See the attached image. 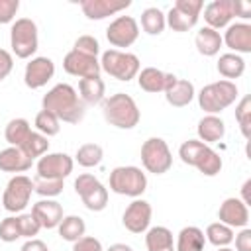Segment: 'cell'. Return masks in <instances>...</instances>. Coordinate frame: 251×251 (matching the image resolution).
I'll use <instances>...</instances> for the list:
<instances>
[{
    "label": "cell",
    "instance_id": "obj_1",
    "mask_svg": "<svg viewBox=\"0 0 251 251\" xmlns=\"http://www.w3.org/2000/svg\"><path fill=\"white\" fill-rule=\"evenodd\" d=\"M41 104H43V110L55 114L59 120L69 122V124H76L84 116V102L78 98L76 90L67 82L55 84L43 96Z\"/></svg>",
    "mask_w": 251,
    "mask_h": 251
},
{
    "label": "cell",
    "instance_id": "obj_2",
    "mask_svg": "<svg viewBox=\"0 0 251 251\" xmlns=\"http://www.w3.org/2000/svg\"><path fill=\"white\" fill-rule=\"evenodd\" d=\"M102 112L108 124L120 127V129H131L137 126L141 114L135 104V100L126 92H116L110 98L104 100Z\"/></svg>",
    "mask_w": 251,
    "mask_h": 251
},
{
    "label": "cell",
    "instance_id": "obj_3",
    "mask_svg": "<svg viewBox=\"0 0 251 251\" xmlns=\"http://www.w3.org/2000/svg\"><path fill=\"white\" fill-rule=\"evenodd\" d=\"M178 155L182 159V163L186 165H192L196 167L200 173L208 175V176H214L222 171V157L210 149L206 143L198 141V139H188L180 145L178 149Z\"/></svg>",
    "mask_w": 251,
    "mask_h": 251
},
{
    "label": "cell",
    "instance_id": "obj_4",
    "mask_svg": "<svg viewBox=\"0 0 251 251\" xmlns=\"http://www.w3.org/2000/svg\"><path fill=\"white\" fill-rule=\"evenodd\" d=\"M237 98V86L231 80H218L206 84L198 94V104L208 114H216L227 108Z\"/></svg>",
    "mask_w": 251,
    "mask_h": 251
},
{
    "label": "cell",
    "instance_id": "obj_5",
    "mask_svg": "<svg viewBox=\"0 0 251 251\" xmlns=\"http://www.w3.org/2000/svg\"><path fill=\"white\" fill-rule=\"evenodd\" d=\"M100 69H104L110 76L118 80H131L139 73V59L137 55L127 53V51L108 49L102 53Z\"/></svg>",
    "mask_w": 251,
    "mask_h": 251
},
{
    "label": "cell",
    "instance_id": "obj_6",
    "mask_svg": "<svg viewBox=\"0 0 251 251\" xmlns=\"http://www.w3.org/2000/svg\"><path fill=\"white\" fill-rule=\"evenodd\" d=\"M110 188L118 194L126 196H141L147 188V176L141 169L127 165V167H116L110 173Z\"/></svg>",
    "mask_w": 251,
    "mask_h": 251
},
{
    "label": "cell",
    "instance_id": "obj_7",
    "mask_svg": "<svg viewBox=\"0 0 251 251\" xmlns=\"http://www.w3.org/2000/svg\"><path fill=\"white\" fill-rule=\"evenodd\" d=\"M10 43L18 57L27 59L37 49V25L31 18H18L10 29Z\"/></svg>",
    "mask_w": 251,
    "mask_h": 251
},
{
    "label": "cell",
    "instance_id": "obj_8",
    "mask_svg": "<svg viewBox=\"0 0 251 251\" xmlns=\"http://www.w3.org/2000/svg\"><path fill=\"white\" fill-rule=\"evenodd\" d=\"M141 163L149 173L163 175L173 165V155L165 139L161 137H149L141 145Z\"/></svg>",
    "mask_w": 251,
    "mask_h": 251
},
{
    "label": "cell",
    "instance_id": "obj_9",
    "mask_svg": "<svg viewBox=\"0 0 251 251\" xmlns=\"http://www.w3.org/2000/svg\"><path fill=\"white\" fill-rule=\"evenodd\" d=\"M75 190L80 196V200L84 202V206L92 212H100L106 208L108 204V190L106 186L92 175L82 173L78 175V178L75 180Z\"/></svg>",
    "mask_w": 251,
    "mask_h": 251
},
{
    "label": "cell",
    "instance_id": "obj_10",
    "mask_svg": "<svg viewBox=\"0 0 251 251\" xmlns=\"http://www.w3.org/2000/svg\"><path fill=\"white\" fill-rule=\"evenodd\" d=\"M31 192H33L31 178L25 176V175H16L6 184V190H4V196H2V204H4V208L8 212H22L27 206Z\"/></svg>",
    "mask_w": 251,
    "mask_h": 251
},
{
    "label": "cell",
    "instance_id": "obj_11",
    "mask_svg": "<svg viewBox=\"0 0 251 251\" xmlns=\"http://www.w3.org/2000/svg\"><path fill=\"white\" fill-rule=\"evenodd\" d=\"M200 10L202 0H176L167 14V22L175 31H186L196 24Z\"/></svg>",
    "mask_w": 251,
    "mask_h": 251
},
{
    "label": "cell",
    "instance_id": "obj_12",
    "mask_svg": "<svg viewBox=\"0 0 251 251\" xmlns=\"http://www.w3.org/2000/svg\"><path fill=\"white\" fill-rule=\"evenodd\" d=\"M139 35L137 20L131 16H118L110 22L106 27V37L114 47H127L131 45Z\"/></svg>",
    "mask_w": 251,
    "mask_h": 251
},
{
    "label": "cell",
    "instance_id": "obj_13",
    "mask_svg": "<svg viewBox=\"0 0 251 251\" xmlns=\"http://www.w3.org/2000/svg\"><path fill=\"white\" fill-rule=\"evenodd\" d=\"M73 171V159L67 153H47L37 161L39 178H65Z\"/></svg>",
    "mask_w": 251,
    "mask_h": 251
},
{
    "label": "cell",
    "instance_id": "obj_14",
    "mask_svg": "<svg viewBox=\"0 0 251 251\" xmlns=\"http://www.w3.org/2000/svg\"><path fill=\"white\" fill-rule=\"evenodd\" d=\"M63 69L69 73V75H75V76H80V78H86V76H100V61L96 57H90V55H84V53H78L75 49H71L65 59H63Z\"/></svg>",
    "mask_w": 251,
    "mask_h": 251
},
{
    "label": "cell",
    "instance_id": "obj_15",
    "mask_svg": "<svg viewBox=\"0 0 251 251\" xmlns=\"http://www.w3.org/2000/svg\"><path fill=\"white\" fill-rule=\"evenodd\" d=\"M151 222V204L145 200H133L124 212V226L131 233H141Z\"/></svg>",
    "mask_w": 251,
    "mask_h": 251
},
{
    "label": "cell",
    "instance_id": "obj_16",
    "mask_svg": "<svg viewBox=\"0 0 251 251\" xmlns=\"http://www.w3.org/2000/svg\"><path fill=\"white\" fill-rule=\"evenodd\" d=\"M55 73V65L49 57H33L27 65H25V84L29 88H39L43 84H47V80L53 76Z\"/></svg>",
    "mask_w": 251,
    "mask_h": 251
},
{
    "label": "cell",
    "instance_id": "obj_17",
    "mask_svg": "<svg viewBox=\"0 0 251 251\" xmlns=\"http://www.w3.org/2000/svg\"><path fill=\"white\" fill-rule=\"evenodd\" d=\"M218 216H220V222L229 226V227H235V226H245L247 220H249V210H247V204H243V200L239 198H226L218 210Z\"/></svg>",
    "mask_w": 251,
    "mask_h": 251
},
{
    "label": "cell",
    "instance_id": "obj_18",
    "mask_svg": "<svg viewBox=\"0 0 251 251\" xmlns=\"http://www.w3.org/2000/svg\"><path fill=\"white\" fill-rule=\"evenodd\" d=\"M131 4V0H82L80 8L84 12L86 18L90 20H102L114 12H120L124 8H127Z\"/></svg>",
    "mask_w": 251,
    "mask_h": 251
},
{
    "label": "cell",
    "instance_id": "obj_19",
    "mask_svg": "<svg viewBox=\"0 0 251 251\" xmlns=\"http://www.w3.org/2000/svg\"><path fill=\"white\" fill-rule=\"evenodd\" d=\"M31 216L39 222L41 227L51 229V227H57L61 224V220H63V208H61L59 202L47 198V200H39L37 204H33Z\"/></svg>",
    "mask_w": 251,
    "mask_h": 251
},
{
    "label": "cell",
    "instance_id": "obj_20",
    "mask_svg": "<svg viewBox=\"0 0 251 251\" xmlns=\"http://www.w3.org/2000/svg\"><path fill=\"white\" fill-rule=\"evenodd\" d=\"M176 76L173 73H163L159 71L157 67H145L141 69L139 73V86L145 90V92H165V88L175 80Z\"/></svg>",
    "mask_w": 251,
    "mask_h": 251
},
{
    "label": "cell",
    "instance_id": "obj_21",
    "mask_svg": "<svg viewBox=\"0 0 251 251\" xmlns=\"http://www.w3.org/2000/svg\"><path fill=\"white\" fill-rule=\"evenodd\" d=\"M165 98L171 106L182 108L192 102L194 98V84L186 78H175L167 88H165Z\"/></svg>",
    "mask_w": 251,
    "mask_h": 251
},
{
    "label": "cell",
    "instance_id": "obj_22",
    "mask_svg": "<svg viewBox=\"0 0 251 251\" xmlns=\"http://www.w3.org/2000/svg\"><path fill=\"white\" fill-rule=\"evenodd\" d=\"M31 167V159L20 147H6L0 151V171L6 173H24Z\"/></svg>",
    "mask_w": 251,
    "mask_h": 251
},
{
    "label": "cell",
    "instance_id": "obj_23",
    "mask_svg": "<svg viewBox=\"0 0 251 251\" xmlns=\"http://www.w3.org/2000/svg\"><path fill=\"white\" fill-rule=\"evenodd\" d=\"M226 43L227 47L241 51V53H249L251 51V25L249 24H231L226 31Z\"/></svg>",
    "mask_w": 251,
    "mask_h": 251
},
{
    "label": "cell",
    "instance_id": "obj_24",
    "mask_svg": "<svg viewBox=\"0 0 251 251\" xmlns=\"http://www.w3.org/2000/svg\"><path fill=\"white\" fill-rule=\"evenodd\" d=\"M231 0H212L204 10V20L210 24L208 27H222L231 20Z\"/></svg>",
    "mask_w": 251,
    "mask_h": 251
},
{
    "label": "cell",
    "instance_id": "obj_25",
    "mask_svg": "<svg viewBox=\"0 0 251 251\" xmlns=\"http://www.w3.org/2000/svg\"><path fill=\"white\" fill-rule=\"evenodd\" d=\"M224 133H226V124L216 114H208L198 122V137L202 139V143L218 141L224 137Z\"/></svg>",
    "mask_w": 251,
    "mask_h": 251
},
{
    "label": "cell",
    "instance_id": "obj_26",
    "mask_svg": "<svg viewBox=\"0 0 251 251\" xmlns=\"http://www.w3.org/2000/svg\"><path fill=\"white\" fill-rule=\"evenodd\" d=\"M104 90L106 84L100 76H86L78 80V92L84 104H98L104 98Z\"/></svg>",
    "mask_w": 251,
    "mask_h": 251
},
{
    "label": "cell",
    "instance_id": "obj_27",
    "mask_svg": "<svg viewBox=\"0 0 251 251\" xmlns=\"http://www.w3.org/2000/svg\"><path fill=\"white\" fill-rule=\"evenodd\" d=\"M147 251H173V233L165 226H155L145 235Z\"/></svg>",
    "mask_w": 251,
    "mask_h": 251
},
{
    "label": "cell",
    "instance_id": "obj_28",
    "mask_svg": "<svg viewBox=\"0 0 251 251\" xmlns=\"http://www.w3.org/2000/svg\"><path fill=\"white\" fill-rule=\"evenodd\" d=\"M204 249V231L196 226H186L178 233L176 251H202Z\"/></svg>",
    "mask_w": 251,
    "mask_h": 251
},
{
    "label": "cell",
    "instance_id": "obj_29",
    "mask_svg": "<svg viewBox=\"0 0 251 251\" xmlns=\"http://www.w3.org/2000/svg\"><path fill=\"white\" fill-rule=\"evenodd\" d=\"M194 43H196V47L202 55H216L222 47V37L214 27L206 25V27L198 29V33L194 37Z\"/></svg>",
    "mask_w": 251,
    "mask_h": 251
},
{
    "label": "cell",
    "instance_id": "obj_30",
    "mask_svg": "<svg viewBox=\"0 0 251 251\" xmlns=\"http://www.w3.org/2000/svg\"><path fill=\"white\" fill-rule=\"evenodd\" d=\"M245 71V61L237 53H224L218 59V73L227 78H237Z\"/></svg>",
    "mask_w": 251,
    "mask_h": 251
},
{
    "label": "cell",
    "instance_id": "obj_31",
    "mask_svg": "<svg viewBox=\"0 0 251 251\" xmlns=\"http://www.w3.org/2000/svg\"><path fill=\"white\" fill-rule=\"evenodd\" d=\"M29 133H31V127H29V122L25 118H14V120H10L8 126H6V131H4L6 141L10 145H14V147H20Z\"/></svg>",
    "mask_w": 251,
    "mask_h": 251
},
{
    "label": "cell",
    "instance_id": "obj_32",
    "mask_svg": "<svg viewBox=\"0 0 251 251\" xmlns=\"http://www.w3.org/2000/svg\"><path fill=\"white\" fill-rule=\"evenodd\" d=\"M84 229H86V226L80 216H65L59 224V235L73 243L84 235Z\"/></svg>",
    "mask_w": 251,
    "mask_h": 251
},
{
    "label": "cell",
    "instance_id": "obj_33",
    "mask_svg": "<svg viewBox=\"0 0 251 251\" xmlns=\"http://www.w3.org/2000/svg\"><path fill=\"white\" fill-rule=\"evenodd\" d=\"M141 27L151 33V35H157L165 29V14L157 8V6H149L141 12Z\"/></svg>",
    "mask_w": 251,
    "mask_h": 251
},
{
    "label": "cell",
    "instance_id": "obj_34",
    "mask_svg": "<svg viewBox=\"0 0 251 251\" xmlns=\"http://www.w3.org/2000/svg\"><path fill=\"white\" fill-rule=\"evenodd\" d=\"M20 149L33 161L35 157L45 155V151L49 149V141H47V137H45L43 133H39V131H31V133L25 137V141L20 145Z\"/></svg>",
    "mask_w": 251,
    "mask_h": 251
},
{
    "label": "cell",
    "instance_id": "obj_35",
    "mask_svg": "<svg viewBox=\"0 0 251 251\" xmlns=\"http://www.w3.org/2000/svg\"><path fill=\"white\" fill-rule=\"evenodd\" d=\"M102 147L98 143H82L78 149H76V161L78 165L82 167H94L102 161Z\"/></svg>",
    "mask_w": 251,
    "mask_h": 251
},
{
    "label": "cell",
    "instance_id": "obj_36",
    "mask_svg": "<svg viewBox=\"0 0 251 251\" xmlns=\"http://www.w3.org/2000/svg\"><path fill=\"white\" fill-rule=\"evenodd\" d=\"M206 237H208L210 243H214L218 247L220 245H227L233 239V229L229 226L222 224V222H216V224H210L206 227Z\"/></svg>",
    "mask_w": 251,
    "mask_h": 251
},
{
    "label": "cell",
    "instance_id": "obj_37",
    "mask_svg": "<svg viewBox=\"0 0 251 251\" xmlns=\"http://www.w3.org/2000/svg\"><path fill=\"white\" fill-rule=\"evenodd\" d=\"M235 118L239 122V127H241V133L245 139L251 137V96H243L241 102L237 104L235 108Z\"/></svg>",
    "mask_w": 251,
    "mask_h": 251
},
{
    "label": "cell",
    "instance_id": "obj_38",
    "mask_svg": "<svg viewBox=\"0 0 251 251\" xmlns=\"http://www.w3.org/2000/svg\"><path fill=\"white\" fill-rule=\"evenodd\" d=\"M35 127L39 129V133H43L45 137L49 135H57L59 133V118L47 110L37 112L35 116Z\"/></svg>",
    "mask_w": 251,
    "mask_h": 251
},
{
    "label": "cell",
    "instance_id": "obj_39",
    "mask_svg": "<svg viewBox=\"0 0 251 251\" xmlns=\"http://www.w3.org/2000/svg\"><path fill=\"white\" fill-rule=\"evenodd\" d=\"M33 190L41 196L51 198V196H57V194L63 192V180L61 178H39L37 176V180L33 182Z\"/></svg>",
    "mask_w": 251,
    "mask_h": 251
},
{
    "label": "cell",
    "instance_id": "obj_40",
    "mask_svg": "<svg viewBox=\"0 0 251 251\" xmlns=\"http://www.w3.org/2000/svg\"><path fill=\"white\" fill-rule=\"evenodd\" d=\"M18 237H22L20 226H18V218H4L0 222V239L10 243V241H16Z\"/></svg>",
    "mask_w": 251,
    "mask_h": 251
},
{
    "label": "cell",
    "instance_id": "obj_41",
    "mask_svg": "<svg viewBox=\"0 0 251 251\" xmlns=\"http://www.w3.org/2000/svg\"><path fill=\"white\" fill-rule=\"evenodd\" d=\"M18 226H20V233H22V237H33V235H37V231L41 229V226H39V222L31 216V214H22V216H18Z\"/></svg>",
    "mask_w": 251,
    "mask_h": 251
},
{
    "label": "cell",
    "instance_id": "obj_42",
    "mask_svg": "<svg viewBox=\"0 0 251 251\" xmlns=\"http://www.w3.org/2000/svg\"><path fill=\"white\" fill-rule=\"evenodd\" d=\"M73 49H75V51H78V53H84V55L96 57V55H98V51H100V45H98L96 37H92V35H80V37L75 41V47H73Z\"/></svg>",
    "mask_w": 251,
    "mask_h": 251
},
{
    "label": "cell",
    "instance_id": "obj_43",
    "mask_svg": "<svg viewBox=\"0 0 251 251\" xmlns=\"http://www.w3.org/2000/svg\"><path fill=\"white\" fill-rule=\"evenodd\" d=\"M20 8V0H0V24L12 22Z\"/></svg>",
    "mask_w": 251,
    "mask_h": 251
},
{
    "label": "cell",
    "instance_id": "obj_44",
    "mask_svg": "<svg viewBox=\"0 0 251 251\" xmlns=\"http://www.w3.org/2000/svg\"><path fill=\"white\" fill-rule=\"evenodd\" d=\"M73 251H102V243H100L96 237L82 235L80 239H76V241H75Z\"/></svg>",
    "mask_w": 251,
    "mask_h": 251
},
{
    "label": "cell",
    "instance_id": "obj_45",
    "mask_svg": "<svg viewBox=\"0 0 251 251\" xmlns=\"http://www.w3.org/2000/svg\"><path fill=\"white\" fill-rule=\"evenodd\" d=\"M231 14L241 18H251V2L247 0H231Z\"/></svg>",
    "mask_w": 251,
    "mask_h": 251
},
{
    "label": "cell",
    "instance_id": "obj_46",
    "mask_svg": "<svg viewBox=\"0 0 251 251\" xmlns=\"http://www.w3.org/2000/svg\"><path fill=\"white\" fill-rule=\"evenodd\" d=\"M12 55L6 49H0V80H4L12 71Z\"/></svg>",
    "mask_w": 251,
    "mask_h": 251
},
{
    "label": "cell",
    "instance_id": "obj_47",
    "mask_svg": "<svg viewBox=\"0 0 251 251\" xmlns=\"http://www.w3.org/2000/svg\"><path fill=\"white\" fill-rule=\"evenodd\" d=\"M235 247L237 251H251V229H243L235 237Z\"/></svg>",
    "mask_w": 251,
    "mask_h": 251
},
{
    "label": "cell",
    "instance_id": "obj_48",
    "mask_svg": "<svg viewBox=\"0 0 251 251\" xmlns=\"http://www.w3.org/2000/svg\"><path fill=\"white\" fill-rule=\"evenodd\" d=\"M22 251H49L47 245L41 241V239H27L24 245H22Z\"/></svg>",
    "mask_w": 251,
    "mask_h": 251
},
{
    "label": "cell",
    "instance_id": "obj_49",
    "mask_svg": "<svg viewBox=\"0 0 251 251\" xmlns=\"http://www.w3.org/2000/svg\"><path fill=\"white\" fill-rule=\"evenodd\" d=\"M241 194H243V204H251V178H247L241 186Z\"/></svg>",
    "mask_w": 251,
    "mask_h": 251
},
{
    "label": "cell",
    "instance_id": "obj_50",
    "mask_svg": "<svg viewBox=\"0 0 251 251\" xmlns=\"http://www.w3.org/2000/svg\"><path fill=\"white\" fill-rule=\"evenodd\" d=\"M108 251H133V249L129 245H126V243H114V245L108 247Z\"/></svg>",
    "mask_w": 251,
    "mask_h": 251
},
{
    "label": "cell",
    "instance_id": "obj_51",
    "mask_svg": "<svg viewBox=\"0 0 251 251\" xmlns=\"http://www.w3.org/2000/svg\"><path fill=\"white\" fill-rule=\"evenodd\" d=\"M218 251H233V249H229V247H222V249H218Z\"/></svg>",
    "mask_w": 251,
    "mask_h": 251
}]
</instances>
